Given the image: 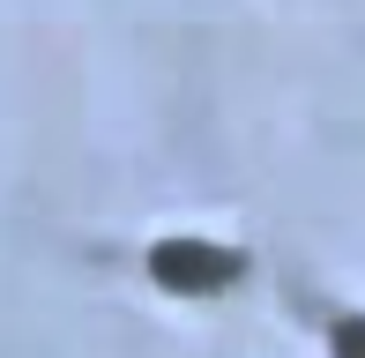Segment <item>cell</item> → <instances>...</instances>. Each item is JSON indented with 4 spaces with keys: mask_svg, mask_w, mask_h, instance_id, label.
Here are the masks:
<instances>
[{
    "mask_svg": "<svg viewBox=\"0 0 365 358\" xmlns=\"http://www.w3.org/2000/svg\"><path fill=\"white\" fill-rule=\"evenodd\" d=\"M336 358H365V314L336 321Z\"/></svg>",
    "mask_w": 365,
    "mask_h": 358,
    "instance_id": "cell-2",
    "label": "cell"
},
{
    "mask_svg": "<svg viewBox=\"0 0 365 358\" xmlns=\"http://www.w3.org/2000/svg\"><path fill=\"white\" fill-rule=\"evenodd\" d=\"M239 269H246L239 254H231V247H209V239H157V254H149V276H157L164 291H187V299L239 284Z\"/></svg>",
    "mask_w": 365,
    "mask_h": 358,
    "instance_id": "cell-1",
    "label": "cell"
}]
</instances>
